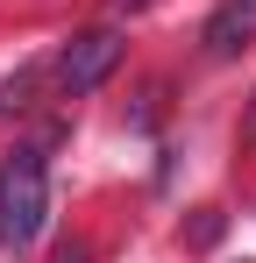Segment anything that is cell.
<instances>
[{
  "mask_svg": "<svg viewBox=\"0 0 256 263\" xmlns=\"http://www.w3.org/2000/svg\"><path fill=\"white\" fill-rule=\"evenodd\" d=\"M50 228V164L43 149H14L0 157V249H36V235Z\"/></svg>",
  "mask_w": 256,
  "mask_h": 263,
  "instance_id": "cell-1",
  "label": "cell"
},
{
  "mask_svg": "<svg viewBox=\"0 0 256 263\" xmlns=\"http://www.w3.org/2000/svg\"><path fill=\"white\" fill-rule=\"evenodd\" d=\"M57 263H85V249H64V256H57Z\"/></svg>",
  "mask_w": 256,
  "mask_h": 263,
  "instance_id": "cell-5",
  "label": "cell"
},
{
  "mask_svg": "<svg viewBox=\"0 0 256 263\" xmlns=\"http://www.w3.org/2000/svg\"><path fill=\"white\" fill-rule=\"evenodd\" d=\"M242 157H256V92H249V107H242Z\"/></svg>",
  "mask_w": 256,
  "mask_h": 263,
  "instance_id": "cell-4",
  "label": "cell"
},
{
  "mask_svg": "<svg viewBox=\"0 0 256 263\" xmlns=\"http://www.w3.org/2000/svg\"><path fill=\"white\" fill-rule=\"evenodd\" d=\"M249 29H256V0H228V7H213V22H207V57H235V50L249 43Z\"/></svg>",
  "mask_w": 256,
  "mask_h": 263,
  "instance_id": "cell-3",
  "label": "cell"
},
{
  "mask_svg": "<svg viewBox=\"0 0 256 263\" xmlns=\"http://www.w3.org/2000/svg\"><path fill=\"white\" fill-rule=\"evenodd\" d=\"M121 7H150V0H121Z\"/></svg>",
  "mask_w": 256,
  "mask_h": 263,
  "instance_id": "cell-6",
  "label": "cell"
},
{
  "mask_svg": "<svg viewBox=\"0 0 256 263\" xmlns=\"http://www.w3.org/2000/svg\"><path fill=\"white\" fill-rule=\"evenodd\" d=\"M114 64H121V36L114 29H85V36H71L57 50V86L64 92H93Z\"/></svg>",
  "mask_w": 256,
  "mask_h": 263,
  "instance_id": "cell-2",
  "label": "cell"
}]
</instances>
